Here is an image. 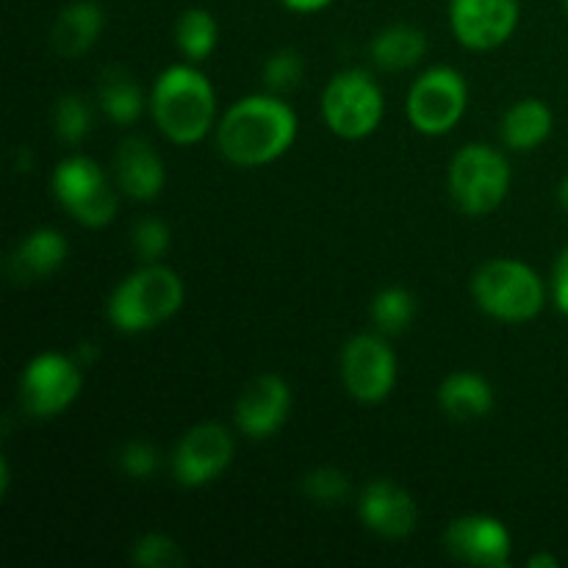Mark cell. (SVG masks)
Wrapping results in <instances>:
<instances>
[{
    "label": "cell",
    "instance_id": "obj_1",
    "mask_svg": "<svg viewBox=\"0 0 568 568\" xmlns=\"http://www.w3.org/2000/svg\"><path fill=\"white\" fill-rule=\"evenodd\" d=\"M297 139V114L277 94H250L216 122V148L231 164L264 166L281 159Z\"/></svg>",
    "mask_w": 568,
    "mask_h": 568
},
{
    "label": "cell",
    "instance_id": "obj_2",
    "mask_svg": "<svg viewBox=\"0 0 568 568\" xmlns=\"http://www.w3.org/2000/svg\"><path fill=\"white\" fill-rule=\"evenodd\" d=\"M150 111L170 142L194 144L216 125L214 87L200 70L175 64L164 70L150 92Z\"/></svg>",
    "mask_w": 568,
    "mask_h": 568
},
{
    "label": "cell",
    "instance_id": "obj_3",
    "mask_svg": "<svg viewBox=\"0 0 568 568\" xmlns=\"http://www.w3.org/2000/svg\"><path fill=\"white\" fill-rule=\"evenodd\" d=\"M186 288L178 272L144 264L125 277L109 297V320L120 333H144L164 325L181 311Z\"/></svg>",
    "mask_w": 568,
    "mask_h": 568
},
{
    "label": "cell",
    "instance_id": "obj_4",
    "mask_svg": "<svg viewBox=\"0 0 568 568\" xmlns=\"http://www.w3.org/2000/svg\"><path fill=\"white\" fill-rule=\"evenodd\" d=\"M471 297L483 314L499 322H530L547 303V288L538 272L516 258H491L471 277Z\"/></svg>",
    "mask_w": 568,
    "mask_h": 568
},
{
    "label": "cell",
    "instance_id": "obj_5",
    "mask_svg": "<svg viewBox=\"0 0 568 568\" xmlns=\"http://www.w3.org/2000/svg\"><path fill=\"white\" fill-rule=\"evenodd\" d=\"M510 189V164L488 144H466L449 164V194L469 216H486L503 205Z\"/></svg>",
    "mask_w": 568,
    "mask_h": 568
},
{
    "label": "cell",
    "instance_id": "obj_6",
    "mask_svg": "<svg viewBox=\"0 0 568 568\" xmlns=\"http://www.w3.org/2000/svg\"><path fill=\"white\" fill-rule=\"evenodd\" d=\"M386 111L383 89L364 70H344L322 92L325 125L342 139H364L377 131Z\"/></svg>",
    "mask_w": 568,
    "mask_h": 568
},
{
    "label": "cell",
    "instance_id": "obj_7",
    "mask_svg": "<svg viewBox=\"0 0 568 568\" xmlns=\"http://www.w3.org/2000/svg\"><path fill=\"white\" fill-rule=\"evenodd\" d=\"M469 89L464 75L453 67H430L414 81L408 92V122L425 136L449 133L466 114Z\"/></svg>",
    "mask_w": 568,
    "mask_h": 568
},
{
    "label": "cell",
    "instance_id": "obj_8",
    "mask_svg": "<svg viewBox=\"0 0 568 568\" xmlns=\"http://www.w3.org/2000/svg\"><path fill=\"white\" fill-rule=\"evenodd\" d=\"M53 194L61 209L87 227H105L114 220L116 194L105 172L87 155H70L53 172Z\"/></svg>",
    "mask_w": 568,
    "mask_h": 568
},
{
    "label": "cell",
    "instance_id": "obj_9",
    "mask_svg": "<svg viewBox=\"0 0 568 568\" xmlns=\"http://www.w3.org/2000/svg\"><path fill=\"white\" fill-rule=\"evenodd\" d=\"M83 386V366L75 355L42 353L20 377V405L37 419H53L70 408Z\"/></svg>",
    "mask_w": 568,
    "mask_h": 568
},
{
    "label": "cell",
    "instance_id": "obj_10",
    "mask_svg": "<svg viewBox=\"0 0 568 568\" xmlns=\"http://www.w3.org/2000/svg\"><path fill=\"white\" fill-rule=\"evenodd\" d=\"M342 381L358 403H383L397 383V355L381 333H358L342 349Z\"/></svg>",
    "mask_w": 568,
    "mask_h": 568
},
{
    "label": "cell",
    "instance_id": "obj_11",
    "mask_svg": "<svg viewBox=\"0 0 568 568\" xmlns=\"http://www.w3.org/2000/svg\"><path fill=\"white\" fill-rule=\"evenodd\" d=\"M233 453L236 447H233V436L227 433V427L216 425V422H203L183 433V438L178 442L175 453H172V475L183 488L209 486L231 466Z\"/></svg>",
    "mask_w": 568,
    "mask_h": 568
},
{
    "label": "cell",
    "instance_id": "obj_12",
    "mask_svg": "<svg viewBox=\"0 0 568 568\" xmlns=\"http://www.w3.org/2000/svg\"><path fill=\"white\" fill-rule=\"evenodd\" d=\"M449 26L469 50H494L514 37L519 0H449Z\"/></svg>",
    "mask_w": 568,
    "mask_h": 568
},
{
    "label": "cell",
    "instance_id": "obj_13",
    "mask_svg": "<svg viewBox=\"0 0 568 568\" xmlns=\"http://www.w3.org/2000/svg\"><path fill=\"white\" fill-rule=\"evenodd\" d=\"M444 547L460 564H471L480 568H503L510 560V538L508 527L494 516L471 514L460 516L444 532Z\"/></svg>",
    "mask_w": 568,
    "mask_h": 568
},
{
    "label": "cell",
    "instance_id": "obj_14",
    "mask_svg": "<svg viewBox=\"0 0 568 568\" xmlns=\"http://www.w3.org/2000/svg\"><path fill=\"white\" fill-rule=\"evenodd\" d=\"M292 410V388L277 375H258L236 399V427L253 442L270 438L286 425Z\"/></svg>",
    "mask_w": 568,
    "mask_h": 568
},
{
    "label": "cell",
    "instance_id": "obj_15",
    "mask_svg": "<svg viewBox=\"0 0 568 568\" xmlns=\"http://www.w3.org/2000/svg\"><path fill=\"white\" fill-rule=\"evenodd\" d=\"M358 514L366 530L383 538H408L419 521L416 499L394 480H372L361 491Z\"/></svg>",
    "mask_w": 568,
    "mask_h": 568
},
{
    "label": "cell",
    "instance_id": "obj_16",
    "mask_svg": "<svg viewBox=\"0 0 568 568\" xmlns=\"http://www.w3.org/2000/svg\"><path fill=\"white\" fill-rule=\"evenodd\" d=\"M114 178L116 186L133 200H155L164 192L166 170L161 155L155 153L148 139L131 136L120 144L114 155Z\"/></svg>",
    "mask_w": 568,
    "mask_h": 568
},
{
    "label": "cell",
    "instance_id": "obj_17",
    "mask_svg": "<svg viewBox=\"0 0 568 568\" xmlns=\"http://www.w3.org/2000/svg\"><path fill=\"white\" fill-rule=\"evenodd\" d=\"M70 244L53 227H39V231L28 233L9 258V275L17 283H33L50 277L61 264L67 261Z\"/></svg>",
    "mask_w": 568,
    "mask_h": 568
},
{
    "label": "cell",
    "instance_id": "obj_18",
    "mask_svg": "<svg viewBox=\"0 0 568 568\" xmlns=\"http://www.w3.org/2000/svg\"><path fill=\"white\" fill-rule=\"evenodd\" d=\"M105 26L103 9L94 0H75L59 11L50 31L53 50L64 59H78L94 48Z\"/></svg>",
    "mask_w": 568,
    "mask_h": 568
},
{
    "label": "cell",
    "instance_id": "obj_19",
    "mask_svg": "<svg viewBox=\"0 0 568 568\" xmlns=\"http://www.w3.org/2000/svg\"><path fill=\"white\" fill-rule=\"evenodd\" d=\"M438 405L455 422H477L491 414L494 388L475 372H453L438 386Z\"/></svg>",
    "mask_w": 568,
    "mask_h": 568
},
{
    "label": "cell",
    "instance_id": "obj_20",
    "mask_svg": "<svg viewBox=\"0 0 568 568\" xmlns=\"http://www.w3.org/2000/svg\"><path fill=\"white\" fill-rule=\"evenodd\" d=\"M552 109L544 100L525 98L505 111L499 136H503V144L508 150L527 153V150H536L538 144L547 142L549 133H552Z\"/></svg>",
    "mask_w": 568,
    "mask_h": 568
},
{
    "label": "cell",
    "instance_id": "obj_21",
    "mask_svg": "<svg viewBox=\"0 0 568 568\" xmlns=\"http://www.w3.org/2000/svg\"><path fill=\"white\" fill-rule=\"evenodd\" d=\"M427 53L425 31L414 26H388L375 33L369 44V55L381 70L399 72L419 64Z\"/></svg>",
    "mask_w": 568,
    "mask_h": 568
},
{
    "label": "cell",
    "instance_id": "obj_22",
    "mask_svg": "<svg viewBox=\"0 0 568 568\" xmlns=\"http://www.w3.org/2000/svg\"><path fill=\"white\" fill-rule=\"evenodd\" d=\"M98 100L105 116H111L120 125H131L133 120H139L144 109V94L139 89L136 78L128 70H122V67H111V70L103 72Z\"/></svg>",
    "mask_w": 568,
    "mask_h": 568
},
{
    "label": "cell",
    "instance_id": "obj_23",
    "mask_svg": "<svg viewBox=\"0 0 568 568\" xmlns=\"http://www.w3.org/2000/svg\"><path fill=\"white\" fill-rule=\"evenodd\" d=\"M220 26L214 14L205 9H186L175 22V44L189 61H205L216 48Z\"/></svg>",
    "mask_w": 568,
    "mask_h": 568
},
{
    "label": "cell",
    "instance_id": "obj_24",
    "mask_svg": "<svg viewBox=\"0 0 568 568\" xmlns=\"http://www.w3.org/2000/svg\"><path fill=\"white\" fill-rule=\"evenodd\" d=\"M369 316L375 322L377 333L383 336H394V333L408 331L410 322L416 316V300L408 288L399 286H388L383 292H377L372 297L369 305Z\"/></svg>",
    "mask_w": 568,
    "mask_h": 568
},
{
    "label": "cell",
    "instance_id": "obj_25",
    "mask_svg": "<svg viewBox=\"0 0 568 568\" xmlns=\"http://www.w3.org/2000/svg\"><path fill=\"white\" fill-rule=\"evenodd\" d=\"M55 136L64 144H81L92 131V111H89L87 100L81 94H64L55 103L53 114Z\"/></svg>",
    "mask_w": 568,
    "mask_h": 568
},
{
    "label": "cell",
    "instance_id": "obj_26",
    "mask_svg": "<svg viewBox=\"0 0 568 568\" xmlns=\"http://www.w3.org/2000/svg\"><path fill=\"white\" fill-rule=\"evenodd\" d=\"M261 75H264L266 89H270L272 94L294 92V89L303 83L305 61H303V55L292 48L275 50V53L264 61V70H261Z\"/></svg>",
    "mask_w": 568,
    "mask_h": 568
},
{
    "label": "cell",
    "instance_id": "obj_27",
    "mask_svg": "<svg viewBox=\"0 0 568 568\" xmlns=\"http://www.w3.org/2000/svg\"><path fill=\"white\" fill-rule=\"evenodd\" d=\"M303 491L320 505H342L349 497V477L333 466H320L305 475Z\"/></svg>",
    "mask_w": 568,
    "mask_h": 568
},
{
    "label": "cell",
    "instance_id": "obj_28",
    "mask_svg": "<svg viewBox=\"0 0 568 568\" xmlns=\"http://www.w3.org/2000/svg\"><path fill=\"white\" fill-rule=\"evenodd\" d=\"M131 247L142 264H159L161 255L170 250V227L159 216H144L133 225Z\"/></svg>",
    "mask_w": 568,
    "mask_h": 568
},
{
    "label": "cell",
    "instance_id": "obj_29",
    "mask_svg": "<svg viewBox=\"0 0 568 568\" xmlns=\"http://www.w3.org/2000/svg\"><path fill=\"white\" fill-rule=\"evenodd\" d=\"M133 564L142 568H178L183 564V552L178 541L164 532H148L133 547Z\"/></svg>",
    "mask_w": 568,
    "mask_h": 568
},
{
    "label": "cell",
    "instance_id": "obj_30",
    "mask_svg": "<svg viewBox=\"0 0 568 568\" xmlns=\"http://www.w3.org/2000/svg\"><path fill=\"white\" fill-rule=\"evenodd\" d=\"M159 466V453H155L153 444L148 442H128L120 449V469L125 471L133 480H144L150 477Z\"/></svg>",
    "mask_w": 568,
    "mask_h": 568
},
{
    "label": "cell",
    "instance_id": "obj_31",
    "mask_svg": "<svg viewBox=\"0 0 568 568\" xmlns=\"http://www.w3.org/2000/svg\"><path fill=\"white\" fill-rule=\"evenodd\" d=\"M552 294H555V305L560 308V314L568 316V247L560 250L558 261H555Z\"/></svg>",
    "mask_w": 568,
    "mask_h": 568
},
{
    "label": "cell",
    "instance_id": "obj_32",
    "mask_svg": "<svg viewBox=\"0 0 568 568\" xmlns=\"http://www.w3.org/2000/svg\"><path fill=\"white\" fill-rule=\"evenodd\" d=\"M281 3L292 11H320L333 0H281Z\"/></svg>",
    "mask_w": 568,
    "mask_h": 568
},
{
    "label": "cell",
    "instance_id": "obj_33",
    "mask_svg": "<svg viewBox=\"0 0 568 568\" xmlns=\"http://www.w3.org/2000/svg\"><path fill=\"white\" fill-rule=\"evenodd\" d=\"M527 566L530 568H558V558L555 555H532L530 560H527Z\"/></svg>",
    "mask_w": 568,
    "mask_h": 568
},
{
    "label": "cell",
    "instance_id": "obj_34",
    "mask_svg": "<svg viewBox=\"0 0 568 568\" xmlns=\"http://www.w3.org/2000/svg\"><path fill=\"white\" fill-rule=\"evenodd\" d=\"M558 200H560V205H564V211H566V214H568V175L564 178V183H560Z\"/></svg>",
    "mask_w": 568,
    "mask_h": 568
},
{
    "label": "cell",
    "instance_id": "obj_35",
    "mask_svg": "<svg viewBox=\"0 0 568 568\" xmlns=\"http://www.w3.org/2000/svg\"><path fill=\"white\" fill-rule=\"evenodd\" d=\"M564 9H566V14H568V0H564Z\"/></svg>",
    "mask_w": 568,
    "mask_h": 568
}]
</instances>
